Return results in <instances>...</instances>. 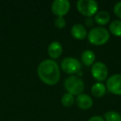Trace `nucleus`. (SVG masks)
Listing matches in <instances>:
<instances>
[{"label": "nucleus", "mask_w": 121, "mask_h": 121, "mask_svg": "<svg viewBox=\"0 0 121 121\" xmlns=\"http://www.w3.org/2000/svg\"><path fill=\"white\" fill-rule=\"evenodd\" d=\"M37 75L42 82L53 86L58 82L60 78V67L54 60L47 59L38 65Z\"/></svg>", "instance_id": "f257e3e1"}, {"label": "nucleus", "mask_w": 121, "mask_h": 121, "mask_svg": "<svg viewBox=\"0 0 121 121\" xmlns=\"http://www.w3.org/2000/svg\"><path fill=\"white\" fill-rule=\"evenodd\" d=\"M89 42L95 46L105 44L109 39V32L103 27H95L91 29L87 34Z\"/></svg>", "instance_id": "f03ea898"}, {"label": "nucleus", "mask_w": 121, "mask_h": 121, "mask_svg": "<svg viewBox=\"0 0 121 121\" xmlns=\"http://www.w3.org/2000/svg\"><path fill=\"white\" fill-rule=\"evenodd\" d=\"M64 86L67 92L73 95H79L82 94L85 89L84 81L81 80V78L75 75L70 76L65 80Z\"/></svg>", "instance_id": "7ed1b4c3"}, {"label": "nucleus", "mask_w": 121, "mask_h": 121, "mask_svg": "<svg viewBox=\"0 0 121 121\" xmlns=\"http://www.w3.org/2000/svg\"><path fill=\"white\" fill-rule=\"evenodd\" d=\"M76 7L82 15L91 17L98 12V3L95 0H79L76 3Z\"/></svg>", "instance_id": "20e7f679"}, {"label": "nucleus", "mask_w": 121, "mask_h": 121, "mask_svg": "<svg viewBox=\"0 0 121 121\" xmlns=\"http://www.w3.org/2000/svg\"><path fill=\"white\" fill-rule=\"evenodd\" d=\"M60 67L63 70V71L67 74L72 75L78 73L79 75L81 74V64L80 60H77L75 57H66L62 60Z\"/></svg>", "instance_id": "39448f33"}, {"label": "nucleus", "mask_w": 121, "mask_h": 121, "mask_svg": "<svg viewBox=\"0 0 121 121\" xmlns=\"http://www.w3.org/2000/svg\"><path fill=\"white\" fill-rule=\"evenodd\" d=\"M108 68L104 62L97 61L95 62L91 66V75L98 81H103L106 80L108 76Z\"/></svg>", "instance_id": "423d86ee"}, {"label": "nucleus", "mask_w": 121, "mask_h": 121, "mask_svg": "<svg viewBox=\"0 0 121 121\" xmlns=\"http://www.w3.org/2000/svg\"><path fill=\"white\" fill-rule=\"evenodd\" d=\"M71 3L68 0H55L52 4V11L57 17H64L70 10Z\"/></svg>", "instance_id": "0eeeda50"}, {"label": "nucleus", "mask_w": 121, "mask_h": 121, "mask_svg": "<svg viewBox=\"0 0 121 121\" xmlns=\"http://www.w3.org/2000/svg\"><path fill=\"white\" fill-rule=\"evenodd\" d=\"M105 86L109 92L121 95V75L114 74L109 76L107 79Z\"/></svg>", "instance_id": "6e6552de"}, {"label": "nucleus", "mask_w": 121, "mask_h": 121, "mask_svg": "<svg viewBox=\"0 0 121 121\" xmlns=\"http://www.w3.org/2000/svg\"><path fill=\"white\" fill-rule=\"evenodd\" d=\"M62 45L57 41L52 42L47 47V52L52 59H56L60 57L62 53Z\"/></svg>", "instance_id": "1a4fd4ad"}, {"label": "nucleus", "mask_w": 121, "mask_h": 121, "mask_svg": "<svg viewBox=\"0 0 121 121\" xmlns=\"http://www.w3.org/2000/svg\"><path fill=\"white\" fill-rule=\"evenodd\" d=\"M71 33L73 37L77 40H83L87 37V31L84 25L81 23H76L71 27Z\"/></svg>", "instance_id": "9d476101"}, {"label": "nucleus", "mask_w": 121, "mask_h": 121, "mask_svg": "<svg viewBox=\"0 0 121 121\" xmlns=\"http://www.w3.org/2000/svg\"><path fill=\"white\" fill-rule=\"evenodd\" d=\"M76 101L78 107L82 109H91L93 105L92 98L89 95H86V94H81L79 95H77Z\"/></svg>", "instance_id": "9b49d317"}, {"label": "nucleus", "mask_w": 121, "mask_h": 121, "mask_svg": "<svg viewBox=\"0 0 121 121\" xmlns=\"http://www.w3.org/2000/svg\"><path fill=\"white\" fill-rule=\"evenodd\" d=\"M110 19V15L107 11H98L97 13L95 15V22L97 24L101 26H104L105 24H107L109 22Z\"/></svg>", "instance_id": "f8f14e48"}, {"label": "nucleus", "mask_w": 121, "mask_h": 121, "mask_svg": "<svg viewBox=\"0 0 121 121\" xmlns=\"http://www.w3.org/2000/svg\"><path fill=\"white\" fill-rule=\"evenodd\" d=\"M95 60V54L91 50H86L81 54V60L86 66H92Z\"/></svg>", "instance_id": "ddd939ff"}, {"label": "nucleus", "mask_w": 121, "mask_h": 121, "mask_svg": "<svg viewBox=\"0 0 121 121\" xmlns=\"http://www.w3.org/2000/svg\"><path fill=\"white\" fill-rule=\"evenodd\" d=\"M106 92V86L101 82H96L91 86V94L95 97H102Z\"/></svg>", "instance_id": "4468645a"}, {"label": "nucleus", "mask_w": 121, "mask_h": 121, "mask_svg": "<svg viewBox=\"0 0 121 121\" xmlns=\"http://www.w3.org/2000/svg\"><path fill=\"white\" fill-rule=\"evenodd\" d=\"M109 31L113 35L121 37V20H114L109 24Z\"/></svg>", "instance_id": "2eb2a0df"}, {"label": "nucleus", "mask_w": 121, "mask_h": 121, "mask_svg": "<svg viewBox=\"0 0 121 121\" xmlns=\"http://www.w3.org/2000/svg\"><path fill=\"white\" fill-rule=\"evenodd\" d=\"M104 119L105 121H121V114L114 110L108 111L104 113Z\"/></svg>", "instance_id": "dca6fc26"}, {"label": "nucleus", "mask_w": 121, "mask_h": 121, "mask_svg": "<svg viewBox=\"0 0 121 121\" xmlns=\"http://www.w3.org/2000/svg\"><path fill=\"white\" fill-rule=\"evenodd\" d=\"M74 101H75L74 95L70 94V93H66L61 97V103L66 107H71L73 104V103H74Z\"/></svg>", "instance_id": "f3484780"}, {"label": "nucleus", "mask_w": 121, "mask_h": 121, "mask_svg": "<svg viewBox=\"0 0 121 121\" xmlns=\"http://www.w3.org/2000/svg\"><path fill=\"white\" fill-rule=\"evenodd\" d=\"M54 23H55V26L57 28L61 29V28H63V27H65V26H66V19L64 18V17H57L55 19Z\"/></svg>", "instance_id": "a211bd4d"}, {"label": "nucleus", "mask_w": 121, "mask_h": 121, "mask_svg": "<svg viewBox=\"0 0 121 121\" xmlns=\"http://www.w3.org/2000/svg\"><path fill=\"white\" fill-rule=\"evenodd\" d=\"M114 13L117 17L121 18V2H118L114 6Z\"/></svg>", "instance_id": "6ab92c4d"}, {"label": "nucleus", "mask_w": 121, "mask_h": 121, "mask_svg": "<svg viewBox=\"0 0 121 121\" xmlns=\"http://www.w3.org/2000/svg\"><path fill=\"white\" fill-rule=\"evenodd\" d=\"M88 121H105V120H104V118L101 117V116L95 115V116H92V117L90 118Z\"/></svg>", "instance_id": "aec40b11"}, {"label": "nucleus", "mask_w": 121, "mask_h": 121, "mask_svg": "<svg viewBox=\"0 0 121 121\" xmlns=\"http://www.w3.org/2000/svg\"><path fill=\"white\" fill-rule=\"evenodd\" d=\"M94 24V19L92 17H87L86 19V25L87 27H92Z\"/></svg>", "instance_id": "412c9836"}]
</instances>
